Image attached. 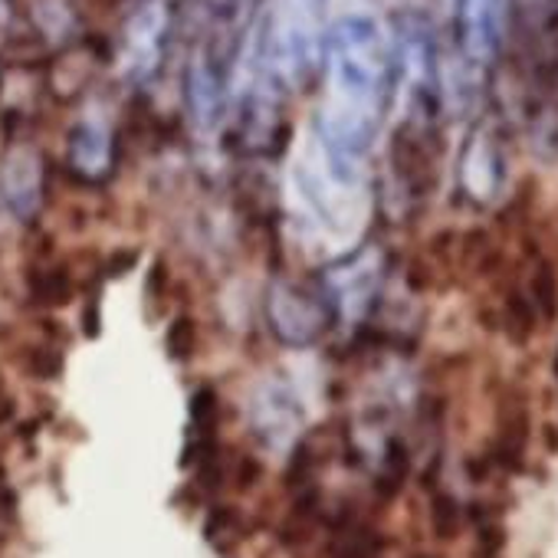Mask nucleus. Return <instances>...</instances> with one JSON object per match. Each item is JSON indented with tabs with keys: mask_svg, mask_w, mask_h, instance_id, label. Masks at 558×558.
I'll return each mask as SVG.
<instances>
[{
	"mask_svg": "<svg viewBox=\"0 0 558 558\" xmlns=\"http://www.w3.org/2000/svg\"><path fill=\"white\" fill-rule=\"evenodd\" d=\"M512 0H450L453 86L460 102H473L506 53Z\"/></svg>",
	"mask_w": 558,
	"mask_h": 558,
	"instance_id": "obj_3",
	"label": "nucleus"
},
{
	"mask_svg": "<svg viewBox=\"0 0 558 558\" xmlns=\"http://www.w3.org/2000/svg\"><path fill=\"white\" fill-rule=\"evenodd\" d=\"M269 316L276 332L293 345H306L323 329V306L300 290H276L269 300Z\"/></svg>",
	"mask_w": 558,
	"mask_h": 558,
	"instance_id": "obj_10",
	"label": "nucleus"
},
{
	"mask_svg": "<svg viewBox=\"0 0 558 558\" xmlns=\"http://www.w3.org/2000/svg\"><path fill=\"white\" fill-rule=\"evenodd\" d=\"M119 138L106 106H86L66 135V168L86 181L102 184L116 171Z\"/></svg>",
	"mask_w": 558,
	"mask_h": 558,
	"instance_id": "obj_6",
	"label": "nucleus"
},
{
	"mask_svg": "<svg viewBox=\"0 0 558 558\" xmlns=\"http://www.w3.org/2000/svg\"><path fill=\"white\" fill-rule=\"evenodd\" d=\"M253 21V0H201V27L246 37Z\"/></svg>",
	"mask_w": 558,
	"mask_h": 558,
	"instance_id": "obj_12",
	"label": "nucleus"
},
{
	"mask_svg": "<svg viewBox=\"0 0 558 558\" xmlns=\"http://www.w3.org/2000/svg\"><path fill=\"white\" fill-rule=\"evenodd\" d=\"M171 24H174L171 0H138L125 14L116 44V66L125 83L145 86L158 76L171 44Z\"/></svg>",
	"mask_w": 558,
	"mask_h": 558,
	"instance_id": "obj_5",
	"label": "nucleus"
},
{
	"mask_svg": "<svg viewBox=\"0 0 558 558\" xmlns=\"http://www.w3.org/2000/svg\"><path fill=\"white\" fill-rule=\"evenodd\" d=\"M303 398L300 391L283 381V378H269L263 381L259 395L253 398V424L269 447H287L296 440V430L303 424Z\"/></svg>",
	"mask_w": 558,
	"mask_h": 558,
	"instance_id": "obj_8",
	"label": "nucleus"
},
{
	"mask_svg": "<svg viewBox=\"0 0 558 558\" xmlns=\"http://www.w3.org/2000/svg\"><path fill=\"white\" fill-rule=\"evenodd\" d=\"M502 60L512 63L525 96L558 99V0H512Z\"/></svg>",
	"mask_w": 558,
	"mask_h": 558,
	"instance_id": "obj_4",
	"label": "nucleus"
},
{
	"mask_svg": "<svg viewBox=\"0 0 558 558\" xmlns=\"http://www.w3.org/2000/svg\"><path fill=\"white\" fill-rule=\"evenodd\" d=\"M47 197V165L34 145H14L0 161V204L4 210L27 223L40 214Z\"/></svg>",
	"mask_w": 558,
	"mask_h": 558,
	"instance_id": "obj_7",
	"label": "nucleus"
},
{
	"mask_svg": "<svg viewBox=\"0 0 558 558\" xmlns=\"http://www.w3.org/2000/svg\"><path fill=\"white\" fill-rule=\"evenodd\" d=\"M313 116L316 168L303 178V197L326 230L352 227V204L365 184L375 142L398 102L401 57L385 27L365 14L332 24Z\"/></svg>",
	"mask_w": 558,
	"mask_h": 558,
	"instance_id": "obj_1",
	"label": "nucleus"
},
{
	"mask_svg": "<svg viewBox=\"0 0 558 558\" xmlns=\"http://www.w3.org/2000/svg\"><path fill=\"white\" fill-rule=\"evenodd\" d=\"M24 14L37 37L50 47L70 50L80 37V8L76 0H24Z\"/></svg>",
	"mask_w": 558,
	"mask_h": 558,
	"instance_id": "obj_11",
	"label": "nucleus"
},
{
	"mask_svg": "<svg viewBox=\"0 0 558 558\" xmlns=\"http://www.w3.org/2000/svg\"><path fill=\"white\" fill-rule=\"evenodd\" d=\"M502 184V151L489 132H476L460 158V187L470 201H493Z\"/></svg>",
	"mask_w": 558,
	"mask_h": 558,
	"instance_id": "obj_9",
	"label": "nucleus"
},
{
	"mask_svg": "<svg viewBox=\"0 0 558 558\" xmlns=\"http://www.w3.org/2000/svg\"><path fill=\"white\" fill-rule=\"evenodd\" d=\"M329 4L332 0H259L243 40L230 102L236 138L246 148L263 151L283 138L290 106L319 80L332 31Z\"/></svg>",
	"mask_w": 558,
	"mask_h": 558,
	"instance_id": "obj_2",
	"label": "nucleus"
}]
</instances>
